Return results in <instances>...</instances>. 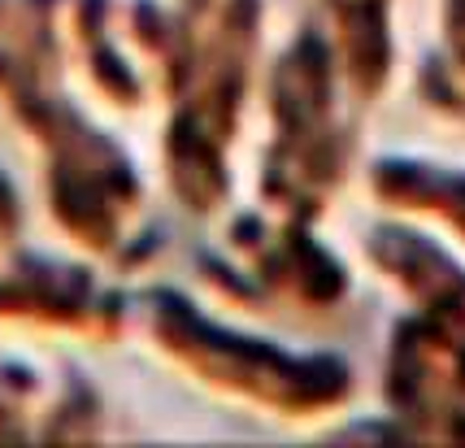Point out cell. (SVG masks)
<instances>
[{
  "instance_id": "1",
  "label": "cell",
  "mask_w": 465,
  "mask_h": 448,
  "mask_svg": "<svg viewBox=\"0 0 465 448\" xmlns=\"http://www.w3.org/2000/svg\"><path fill=\"white\" fill-rule=\"evenodd\" d=\"M383 187H387V196L409 201L413 209H426V214L444 218L457 235H465V174L461 170L391 162L383 170Z\"/></svg>"
},
{
  "instance_id": "2",
  "label": "cell",
  "mask_w": 465,
  "mask_h": 448,
  "mask_svg": "<svg viewBox=\"0 0 465 448\" xmlns=\"http://www.w3.org/2000/svg\"><path fill=\"white\" fill-rule=\"evenodd\" d=\"M426 96L465 126V0H448L444 53L426 70Z\"/></svg>"
}]
</instances>
